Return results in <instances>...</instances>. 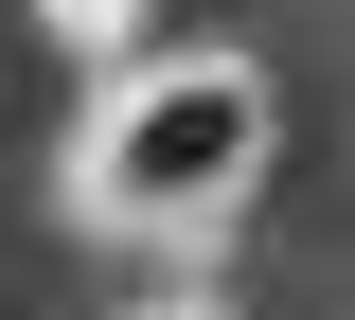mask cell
<instances>
[{
    "instance_id": "obj_1",
    "label": "cell",
    "mask_w": 355,
    "mask_h": 320,
    "mask_svg": "<svg viewBox=\"0 0 355 320\" xmlns=\"http://www.w3.org/2000/svg\"><path fill=\"white\" fill-rule=\"evenodd\" d=\"M266 160V71L249 53H178V71H142L107 125H89V214H125V231H196L231 214Z\"/></svg>"
}]
</instances>
